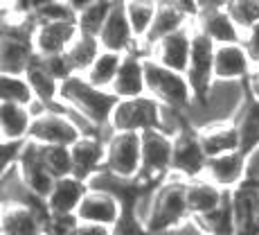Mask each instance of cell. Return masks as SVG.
I'll return each instance as SVG.
<instances>
[{
    "instance_id": "cell-24",
    "label": "cell",
    "mask_w": 259,
    "mask_h": 235,
    "mask_svg": "<svg viewBox=\"0 0 259 235\" xmlns=\"http://www.w3.org/2000/svg\"><path fill=\"white\" fill-rule=\"evenodd\" d=\"M34 116L29 107L3 102L0 104V133L3 141H29Z\"/></svg>"
},
{
    "instance_id": "cell-9",
    "label": "cell",
    "mask_w": 259,
    "mask_h": 235,
    "mask_svg": "<svg viewBox=\"0 0 259 235\" xmlns=\"http://www.w3.org/2000/svg\"><path fill=\"white\" fill-rule=\"evenodd\" d=\"M214 54H217V43H212L205 34L194 27L192 57L187 68V82L192 86L194 102H201L214 84Z\"/></svg>"
},
{
    "instance_id": "cell-39",
    "label": "cell",
    "mask_w": 259,
    "mask_h": 235,
    "mask_svg": "<svg viewBox=\"0 0 259 235\" xmlns=\"http://www.w3.org/2000/svg\"><path fill=\"white\" fill-rule=\"evenodd\" d=\"M113 235H151V233H149L147 228L138 222L136 215L131 213V208H126L124 217L119 219V224L113 228Z\"/></svg>"
},
{
    "instance_id": "cell-25",
    "label": "cell",
    "mask_w": 259,
    "mask_h": 235,
    "mask_svg": "<svg viewBox=\"0 0 259 235\" xmlns=\"http://www.w3.org/2000/svg\"><path fill=\"white\" fill-rule=\"evenodd\" d=\"M235 127L239 131L241 152L248 156L259 147V102L255 97H250V93H248V99L241 107L239 116L235 118Z\"/></svg>"
},
{
    "instance_id": "cell-33",
    "label": "cell",
    "mask_w": 259,
    "mask_h": 235,
    "mask_svg": "<svg viewBox=\"0 0 259 235\" xmlns=\"http://www.w3.org/2000/svg\"><path fill=\"white\" fill-rule=\"evenodd\" d=\"M41 156L46 167L50 170L54 179H66L72 177V152L70 147H43L41 145Z\"/></svg>"
},
{
    "instance_id": "cell-37",
    "label": "cell",
    "mask_w": 259,
    "mask_h": 235,
    "mask_svg": "<svg viewBox=\"0 0 259 235\" xmlns=\"http://www.w3.org/2000/svg\"><path fill=\"white\" fill-rule=\"evenodd\" d=\"M25 145H27V141H3V145H0V170H3V174L18 165Z\"/></svg>"
},
{
    "instance_id": "cell-31",
    "label": "cell",
    "mask_w": 259,
    "mask_h": 235,
    "mask_svg": "<svg viewBox=\"0 0 259 235\" xmlns=\"http://www.w3.org/2000/svg\"><path fill=\"white\" fill-rule=\"evenodd\" d=\"M0 97H3V102L21 104V107H32L36 102L25 75H3L0 77Z\"/></svg>"
},
{
    "instance_id": "cell-1",
    "label": "cell",
    "mask_w": 259,
    "mask_h": 235,
    "mask_svg": "<svg viewBox=\"0 0 259 235\" xmlns=\"http://www.w3.org/2000/svg\"><path fill=\"white\" fill-rule=\"evenodd\" d=\"M59 102H63L72 111H77L83 120H88L95 129H99L104 133V138L111 136L108 122H111L113 109L117 104V97L111 91H102V88L93 86L86 77L74 75V77L61 84Z\"/></svg>"
},
{
    "instance_id": "cell-38",
    "label": "cell",
    "mask_w": 259,
    "mask_h": 235,
    "mask_svg": "<svg viewBox=\"0 0 259 235\" xmlns=\"http://www.w3.org/2000/svg\"><path fill=\"white\" fill-rule=\"evenodd\" d=\"M43 66L50 71V75H52L54 79H57L59 84L68 82L70 77H74V71L70 66V61H68L66 54H57V57H48V59H41Z\"/></svg>"
},
{
    "instance_id": "cell-44",
    "label": "cell",
    "mask_w": 259,
    "mask_h": 235,
    "mask_svg": "<svg viewBox=\"0 0 259 235\" xmlns=\"http://www.w3.org/2000/svg\"><path fill=\"white\" fill-rule=\"evenodd\" d=\"M248 93H250V97H255L259 102V66L252 71L250 79H248Z\"/></svg>"
},
{
    "instance_id": "cell-13",
    "label": "cell",
    "mask_w": 259,
    "mask_h": 235,
    "mask_svg": "<svg viewBox=\"0 0 259 235\" xmlns=\"http://www.w3.org/2000/svg\"><path fill=\"white\" fill-rule=\"evenodd\" d=\"M16 167H18V174H21L23 183L27 186L29 192H32L34 197L48 202L57 179L50 174V170L46 167V163H43L41 145L27 141V145H25V149H23V156H21V161H18Z\"/></svg>"
},
{
    "instance_id": "cell-30",
    "label": "cell",
    "mask_w": 259,
    "mask_h": 235,
    "mask_svg": "<svg viewBox=\"0 0 259 235\" xmlns=\"http://www.w3.org/2000/svg\"><path fill=\"white\" fill-rule=\"evenodd\" d=\"M113 5L115 3H111V0H88V5L77 16L79 32L99 39V32H102V27L106 25L108 16L113 12Z\"/></svg>"
},
{
    "instance_id": "cell-18",
    "label": "cell",
    "mask_w": 259,
    "mask_h": 235,
    "mask_svg": "<svg viewBox=\"0 0 259 235\" xmlns=\"http://www.w3.org/2000/svg\"><path fill=\"white\" fill-rule=\"evenodd\" d=\"M252 66L250 57L246 54L241 43H232V46H217L214 54V82H241L250 79Z\"/></svg>"
},
{
    "instance_id": "cell-5",
    "label": "cell",
    "mask_w": 259,
    "mask_h": 235,
    "mask_svg": "<svg viewBox=\"0 0 259 235\" xmlns=\"http://www.w3.org/2000/svg\"><path fill=\"white\" fill-rule=\"evenodd\" d=\"M160 118H162V107L149 95L133 99H117L111 122H108V131L144 133L151 131V129H160Z\"/></svg>"
},
{
    "instance_id": "cell-6",
    "label": "cell",
    "mask_w": 259,
    "mask_h": 235,
    "mask_svg": "<svg viewBox=\"0 0 259 235\" xmlns=\"http://www.w3.org/2000/svg\"><path fill=\"white\" fill-rule=\"evenodd\" d=\"M106 172L136 183L142 172V133H111L106 138Z\"/></svg>"
},
{
    "instance_id": "cell-10",
    "label": "cell",
    "mask_w": 259,
    "mask_h": 235,
    "mask_svg": "<svg viewBox=\"0 0 259 235\" xmlns=\"http://www.w3.org/2000/svg\"><path fill=\"white\" fill-rule=\"evenodd\" d=\"M194 27L217 46H232L243 41V32L228 14L226 3H198V16L194 21Z\"/></svg>"
},
{
    "instance_id": "cell-2",
    "label": "cell",
    "mask_w": 259,
    "mask_h": 235,
    "mask_svg": "<svg viewBox=\"0 0 259 235\" xmlns=\"http://www.w3.org/2000/svg\"><path fill=\"white\" fill-rule=\"evenodd\" d=\"M189 219L187 208V181L169 177L160 188L153 190L149 215L144 219V228L151 235H162L169 228Z\"/></svg>"
},
{
    "instance_id": "cell-42",
    "label": "cell",
    "mask_w": 259,
    "mask_h": 235,
    "mask_svg": "<svg viewBox=\"0 0 259 235\" xmlns=\"http://www.w3.org/2000/svg\"><path fill=\"white\" fill-rule=\"evenodd\" d=\"M162 235H207V231L203 228V224L198 222V219L189 217V219H185L183 224H178V226L169 228V231L162 233Z\"/></svg>"
},
{
    "instance_id": "cell-40",
    "label": "cell",
    "mask_w": 259,
    "mask_h": 235,
    "mask_svg": "<svg viewBox=\"0 0 259 235\" xmlns=\"http://www.w3.org/2000/svg\"><path fill=\"white\" fill-rule=\"evenodd\" d=\"M243 50H246V54L250 57L252 66H259V23L252 25L250 29H248L246 34H243V41H241Z\"/></svg>"
},
{
    "instance_id": "cell-43",
    "label": "cell",
    "mask_w": 259,
    "mask_h": 235,
    "mask_svg": "<svg viewBox=\"0 0 259 235\" xmlns=\"http://www.w3.org/2000/svg\"><path fill=\"white\" fill-rule=\"evenodd\" d=\"M77 235H113L111 226H102V224H79Z\"/></svg>"
},
{
    "instance_id": "cell-19",
    "label": "cell",
    "mask_w": 259,
    "mask_h": 235,
    "mask_svg": "<svg viewBox=\"0 0 259 235\" xmlns=\"http://www.w3.org/2000/svg\"><path fill=\"white\" fill-rule=\"evenodd\" d=\"M246 154L243 152H232L226 156L207 158L205 167V179L212 181L214 186H219L226 192L241 188L246 181Z\"/></svg>"
},
{
    "instance_id": "cell-28",
    "label": "cell",
    "mask_w": 259,
    "mask_h": 235,
    "mask_svg": "<svg viewBox=\"0 0 259 235\" xmlns=\"http://www.w3.org/2000/svg\"><path fill=\"white\" fill-rule=\"evenodd\" d=\"M124 5H126V16H128V23H131L133 37H136L138 46L147 52V46H144V43H147V37H149V32H151L158 3H149V0H131V3H124Z\"/></svg>"
},
{
    "instance_id": "cell-15",
    "label": "cell",
    "mask_w": 259,
    "mask_h": 235,
    "mask_svg": "<svg viewBox=\"0 0 259 235\" xmlns=\"http://www.w3.org/2000/svg\"><path fill=\"white\" fill-rule=\"evenodd\" d=\"M79 34L77 23H34V50L38 59L66 54Z\"/></svg>"
},
{
    "instance_id": "cell-32",
    "label": "cell",
    "mask_w": 259,
    "mask_h": 235,
    "mask_svg": "<svg viewBox=\"0 0 259 235\" xmlns=\"http://www.w3.org/2000/svg\"><path fill=\"white\" fill-rule=\"evenodd\" d=\"M34 23H77V12L66 0H38Z\"/></svg>"
},
{
    "instance_id": "cell-27",
    "label": "cell",
    "mask_w": 259,
    "mask_h": 235,
    "mask_svg": "<svg viewBox=\"0 0 259 235\" xmlns=\"http://www.w3.org/2000/svg\"><path fill=\"white\" fill-rule=\"evenodd\" d=\"M25 77H27L29 86H32L36 102H43V104H48V107H52V104L59 102V95H61V84H59L57 79L50 75V71L43 66L41 59H36V61L29 66V71L25 73Z\"/></svg>"
},
{
    "instance_id": "cell-7",
    "label": "cell",
    "mask_w": 259,
    "mask_h": 235,
    "mask_svg": "<svg viewBox=\"0 0 259 235\" xmlns=\"http://www.w3.org/2000/svg\"><path fill=\"white\" fill-rule=\"evenodd\" d=\"M81 138V129L57 104H52L43 113H38L32 122V131H29V141L43 145V147H72Z\"/></svg>"
},
{
    "instance_id": "cell-34",
    "label": "cell",
    "mask_w": 259,
    "mask_h": 235,
    "mask_svg": "<svg viewBox=\"0 0 259 235\" xmlns=\"http://www.w3.org/2000/svg\"><path fill=\"white\" fill-rule=\"evenodd\" d=\"M230 194H228V199L221 204V208H217V211L210 213L207 217L198 219V222L203 224V228L207 231V235H232L235 222H232V199H230Z\"/></svg>"
},
{
    "instance_id": "cell-4",
    "label": "cell",
    "mask_w": 259,
    "mask_h": 235,
    "mask_svg": "<svg viewBox=\"0 0 259 235\" xmlns=\"http://www.w3.org/2000/svg\"><path fill=\"white\" fill-rule=\"evenodd\" d=\"M174 138L162 129H151L142 133V172L136 186L142 192H153L171 177Z\"/></svg>"
},
{
    "instance_id": "cell-3",
    "label": "cell",
    "mask_w": 259,
    "mask_h": 235,
    "mask_svg": "<svg viewBox=\"0 0 259 235\" xmlns=\"http://www.w3.org/2000/svg\"><path fill=\"white\" fill-rule=\"evenodd\" d=\"M144 75H147L149 97H153L160 107L189 113V109L194 107V93L187 82V75L169 71L149 57L144 59Z\"/></svg>"
},
{
    "instance_id": "cell-12",
    "label": "cell",
    "mask_w": 259,
    "mask_h": 235,
    "mask_svg": "<svg viewBox=\"0 0 259 235\" xmlns=\"http://www.w3.org/2000/svg\"><path fill=\"white\" fill-rule=\"evenodd\" d=\"M192 39H194V25L171 34V37H167V39H162V41L153 43V46L149 48L147 57L158 61L160 66L169 68V71L187 75L189 57H192Z\"/></svg>"
},
{
    "instance_id": "cell-8",
    "label": "cell",
    "mask_w": 259,
    "mask_h": 235,
    "mask_svg": "<svg viewBox=\"0 0 259 235\" xmlns=\"http://www.w3.org/2000/svg\"><path fill=\"white\" fill-rule=\"evenodd\" d=\"M205 167H207V156L203 152L198 129H194L189 124L181 133L174 136L171 177L183 179V181H194V179L205 177Z\"/></svg>"
},
{
    "instance_id": "cell-14",
    "label": "cell",
    "mask_w": 259,
    "mask_h": 235,
    "mask_svg": "<svg viewBox=\"0 0 259 235\" xmlns=\"http://www.w3.org/2000/svg\"><path fill=\"white\" fill-rule=\"evenodd\" d=\"M72 152V177L91 183L99 172L106 170V138L83 136L70 147Z\"/></svg>"
},
{
    "instance_id": "cell-11",
    "label": "cell",
    "mask_w": 259,
    "mask_h": 235,
    "mask_svg": "<svg viewBox=\"0 0 259 235\" xmlns=\"http://www.w3.org/2000/svg\"><path fill=\"white\" fill-rule=\"evenodd\" d=\"M124 213H126V206L119 197L111 192H102V190H88L77 211V217L83 224H102V226L115 228Z\"/></svg>"
},
{
    "instance_id": "cell-16",
    "label": "cell",
    "mask_w": 259,
    "mask_h": 235,
    "mask_svg": "<svg viewBox=\"0 0 259 235\" xmlns=\"http://www.w3.org/2000/svg\"><path fill=\"white\" fill-rule=\"evenodd\" d=\"M99 43H102V50L117 52V54H128L133 50H142L138 46L136 37H133L131 23H128V16H126V5L124 3L113 5L111 16H108L106 25L102 27V32H99Z\"/></svg>"
},
{
    "instance_id": "cell-23",
    "label": "cell",
    "mask_w": 259,
    "mask_h": 235,
    "mask_svg": "<svg viewBox=\"0 0 259 235\" xmlns=\"http://www.w3.org/2000/svg\"><path fill=\"white\" fill-rule=\"evenodd\" d=\"M198 136H201L203 152H205L207 158L241 152V143H239V131H237L235 122L212 124V127L198 129Z\"/></svg>"
},
{
    "instance_id": "cell-22",
    "label": "cell",
    "mask_w": 259,
    "mask_h": 235,
    "mask_svg": "<svg viewBox=\"0 0 259 235\" xmlns=\"http://www.w3.org/2000/svg\"><path fill=\"white\" fill-rule=\"evenodd\" d=\"M88 190H91L88 183L79 181L77 177L59 179L46 202L50 215H77L83 197L88 194Z\"/></svg>"
},
{
    "instance_id": "cell-17",
    "label": "cell",
    "mask_w": 259,
    "mask_h": 235,
    "mask_svg": "<svg viewBox=\"0 0 259 235\" xmlns=\"http://www.w3.org/2000/svg\"><path fill=\"white\" fill-rule=\"evenodd\" d=\"M144 59H147V54H142V50H133V52L124 54L115 84L111 88V93L117 99H133V97H144L147 95Z\"/></svg>"
},
{
    "instance_id": "cell-21",
    "label": "cell",
    "mask_w": 259,
    "mask_h": 235,
    "mask_svg": "<svg viewBox=\"0 0 259 235\" xmlns=\"http://www.w3.org/2000/svg\"><path fill=\"white\" fill-rule=\"evenodd\" d=\"M226 190H221L219 186H214L212 181L203 179H194L187 181V208H189V217L194 219H203L210 213H214L217 208H221V204L228 199Z\"/></svg>"
},
{
    "instance_id": "cell-29",
    "label": "cell",
    "mask_w": 259,
    "mask_h": 235,
    "mask_svg": "<svg viewBox=\"0 0 259 235\" xmlns=\"http://www.w3.org/2000/svg\"><path fill=\"white\" fill-rule=\"evenodd\" d=\"M122 59H124V54L106 52V50H104L97 57V61L93 63V68L83 75V77H86L93 86L102 88V91H111L113 84H115L117 73H119V66H122Z\"/></svg>"
},
{
    "instance_id": "cell-41",
    "label": "cell",
    "mask_w": 259,
    "mask_h": 235,
    "mask_svg": "<svg viewBox=\"0 0 259 235\" xmlns=\"http://www.w3.org/2000/svg\"><path fill=\"white\" fill-rule=\"evenodd\" d=\"M243 186L259 188V147L248 154L246 158V181H243Z\"/></svg>"
},
{
    "instance_id": "cell-35",
    "label": "cell",
    "mask_w": 259,
    "mask_h": 235,
    "mask_svg": "<svg viewBox=\"0 0 259 235\" xmlns=\"http://www.w3.org/2000/svg\"><path fill=\"white\" fill-rule=\"evenodd\" d=\"M226 9L243 34L259 23V0H230L226 3Z\"/></svg>"
},
{
    "instance_id": "cell-26",
    "label": "cell",
    "mask_w": 259,
    "mask_h": 235,
    "mask_svg": "<svg viewBox=\"0 0 259 235\" xmlns=\"http://www.w3.org/2000/svg\"><path fill=\"white\" fill-rule=\"evenodd\" d=\"M104 50H102V43H99L97 37L79 32L77 39H74V43L68 48L66 57H68V61H70L74 75H81L83 77V75L93 68V63L97 61V57Z\"/></svg>"
},
{
    "instance_id": "cell-36",
    "label": "cell",
    "mask_w": 259,
    "mask_h": 235,
    "mask_svg": "<svg viewBox=\"0 0 259 235\" xmlns=\"http://www.w3.org/2000/svg\"><path fill=\"white\" fill-rule=\"evenodd\" d=\"M79 224L77 215H50L46 235H77Z\"/></svg>"
},
{
    "instance_id": "cell-20",
    "label": "cell",
    "mask_w": 259,
    "mask_h": 235,
    "mask_svg": "<svg viewBox=\"0 0 259 235\" xmlns=\"http://www.w3.org/2000/svg\"><path fill=\"white\" fill-rule=\"evenodd\" d=\"M232 235H259V188L232 190Z\"/></svg>"
}]
</instances>
